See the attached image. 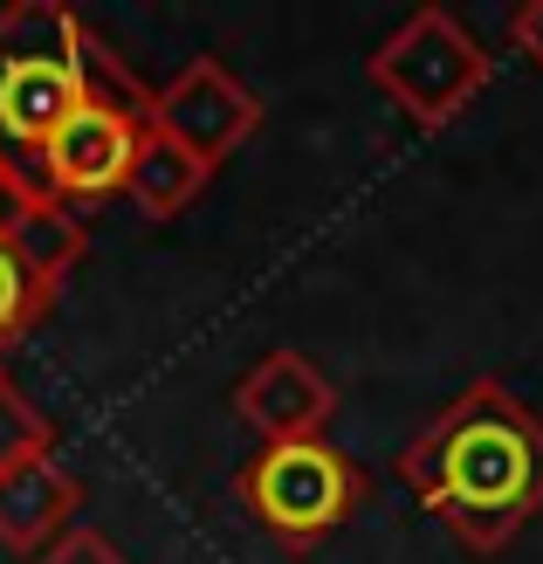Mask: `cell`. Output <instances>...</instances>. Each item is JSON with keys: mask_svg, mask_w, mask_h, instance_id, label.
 <instances>
[{"mask_svg": "<svg viewBox=\"0 0 543 564\" xmlns=\"http://www.w3.org/2000/svg\"><path fill=\"white\" fill-rule=\"evenodd\" d=\"M399 482L461 551L496 557L543 510V420L502 379H475L399 447Z\"/></svg>", "mask_w": 543, "mask_h": 564, "instance_id": "cell-1", "label": "cell"}, {"mask_svg": "<svg viewBox=\"0 0 543 564\" xmlns=\"http://www.w3.org/2000/svg\"><path fill=\"white\" fill-rule=\"evenodd\" d=\"M83 97L152 104V83L63 0L0 8V152L28 165Z\"/></svg>", "mask_w": 543, "mask_h": 564, "instance_id": "cell-2", "label": "cell"}, {"mask_svg": "<svg viewBox=\"0 0 543 564\" xmlns=\"http://www.w3.org/2000/svg\"><path fill=\"white\" fill-rule=\"evenodd\" d=\"M235 496L282 551H309L365 510L371 482L345 447L317 434V441H262L241 462Z\"/></svg>", "mask_w": 543, "mask_h": 564, "instance_id": "cell-3", "label": "cell"}, {"mask_svg": "<svg viewBox=\"0 0 543 564\" xmlns=\"http://www.w3.org/2000/svg\"><path fill=\"white\" fill-rule=\"evenodd\" d=\"M371 90L392 97V110H406V124L420 131H447L454 118H468V104L489 90V48H481L447 8H420L371 48Z\"/></svg>", "mask_w": 543, "mask_h": 564, "instance_id": "cell-4", "label": "cell"}, {"mask_svg": "<svg viewBox=\"0 0 543 564\" xmlns=\"http://www.w3.org/2000/svg\"><path fill=\"white\" fill-rule=\"evenodd\" d=\"M145 110L152 104H124V97H83L55 138L28 159V173L48 200L63 207H90V200H110L124 193L131 165H138V138H145Z\"/></svg>", "mask_w": 543, "mask_h": 564, "instance_id": "cell-5", "label": "cell"}, {"mask_svg": "<svg viewBox=\"0 0 543 564\" xmlns=\"http://www.w3.org/2000/svg\"><path fill=\"white\" fill-rule=\"evenodd\" d=\"M145 124L165 131L173 145H186L214 173V165H227L254 131H262V97H254L220 55H193L165 90H152Z\"/></svg>", "mask_w": 543, "mask_h": 564, "instance_id": "cell-6", "label": "cell"}, {"mask_svg": "<svg viewBox=\"0 0 543 564\" xmlns=\"http://www.w3.org/2000/svg\"><path fill=\"white\" fill-rule=\"evenodd\" d=\"M235 413L262 441H317L337 420V386L324 379L317 358L303 351H269L254 358L235 386Z\"/></svg>", "mask_w": 543, "mask_h": 564, "instance_id": "cell-7", "label": "cell"}, {"mask_svg": "<svg viewBox=\"0 0 543 564\" xmlns=\"http://www.w3.org/2000/svg\"><path fill=\"white\" fill-rule=\"evenodd\" d=\"M76 510H83V475L63 468L55 455H42L0 482V544L35 557L63 530H76Z\"/></svg>", "mask_w": 543, "mask_h": 564, "instance_id": "cell-8", "label": "cell"}, {"mask_svg": "<svg viewBox=\"0 0 543 564\" xmlns=\"http://www.w3.org/2000/svg\"><path fill=\"white\" fill-rule=\"evenodd\" d=\"M207 180L214 173L186 145H173L165 131L145 124V138H138V165H131V180H124V200L145 214V220H180L199 200V186H207Z\"/></svg>", "mask_w": 543, "mask_h": 564, "instance_id": "cell-9", "label": "cell"}, {"mask_svg": "<svg viewBox=\"0 0 543 564\" xmlns=\"http://www.w3.org/2000/svg\"><path fill=\"white\" fill-rule=\"evenodd\" d=\"M63 296V290H48V282L28 269L14 248H0V358H8L28 330H35L48 317V303Z\"/></svg>", "mask_w": 543, "mask_h": 564, "instance_id": "cell-10", "label": "cell"}, {"mask_svg": "<svg viewBox=\"0 0 543 564\" xmlns=\"http://www.w3.org/2000/svg\"><path fill=\"white\" fill-rule=\"evenodd\" d=\"M42 455H55L48 413L28 400L21 386H8V372H0V482H8L14 468H28V462H42Z\"/></svg>", "mask_w": 543, "mask_h": 564, "instance_id": "cell-11", "label": "cell"}, {"mask_svg": "<svg viewBox=\"0 0 543 564\" xmlns=\"http://www.w3.org/2000/svg\"><path fill=\"white\" fill-rule=\"evenodd\" d=\"M28 564H131V557L110 544L104 530H83V523H76V530H63V538H55L48 551H35Z\"/></svg>", "mask_w": 543, "mask_h": 564, "instance_id": "cell-12", "label": "cell"}, {"mask_svg": "<svg viewBox=\"0 0 543 564\" xmlns=\"http://www.w3.org/2000/svg\"><path fill=\"white\" fill-rule=\"evenodd\" d=\"M509 48L543 69V0H523V8L509 14Z\"/></svg>", "mask_w": 543, "mask_h": 564, "instance_id": "cell-13", "label": "cell"}]
</instances>
